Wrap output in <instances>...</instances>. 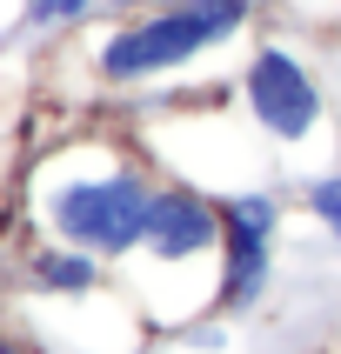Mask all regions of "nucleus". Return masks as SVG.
<instances>
[{
    "instance_id": "nucleus-1",
    "label": "nucleus",
    "mask_w": 341,
    "mask_h": 354,
    "mask_svg": "<svg viewBox=\"0 0 341 354\" xmlns=\"http://www.w3.org/2000/svg\"><path fill=\"white\" fill-rule=\"evenodd\" d=\"M160 187V167L147 160L134 127H74L54 147H40L20 174V221L27 234L80 248V254L120 261L140 248V221Z\"/></svg>"
},
{
    "instance_id": "nucleus-3",
    "label": "nucleus",
    "mask_w": 341,
    "mask_h": 354,
    "mask_svg": "<svg viewBox=\"0 0 341 354\" xmlns=\"http://www.w3.org/2000/svg\"><path fill=\"white\" fill-rule=\"evenodd\" d=\"M228 100L248 120V134L268 147L275 174L301 180V174H315V167H328V160H341L328 74H321V60L295 34L261 27L248 40V54L234 60V74H228Z\"/></svg>"
},
{
    "instance_id": "nucleus-2",
    "label": "nucleus",
    "mask_w": 341,
    "mask_h": 354,
    "mask_svg": "<svg viewBox=\"0 0 341 354\" xmlns=\"http://www.w3.org/2000/svg\"><path fill=\"white\" fill-rule=\"evenodd\" d=\"M261 34V0H160L80 34V67L100 94H160Z\"/></svg>"
},
{
    "instance_id": "nucleus-7",
    "label": "nucleus",
    "mask_w": 341,
    "mask_h": 354,
    "mask_svg": "<svg viewBox=\"0 0 341 354\" xmlns=\"http://www.w3.org/2000/svg\"><path fill=\"white\" fill-rule=\"evenodd\" d=\"M100 20V0H20V40H80Z\"/></svg>"
},
{
    "instance_id": "nucleus-4",
    "label": "nucleus",
    "mask_w": 341,
    "mask_h": 354,
    "mask_svg": "<svg viewBox=\"0 0 341 354\" xmlns=\"http://www.w3.org/2000/svg\"><path fill=\"white\" fill-rule=\"evenodd\" d=\"M221 234H228L221 227V194H208V187H194L181 174H160L154 201H147V221H140V248L114 268L154 335L214 315Z\"/></svg>"
},
{
    "instance_id": "nucleus-11",
    "label": "nucleus",
    "mask_w": 341,
    "mask_h": 354,
    "mask_svg": "<svg viewBox=\"0 0 341 354\" xmlns=\"http://www.w3.org/2000/svg\"><path fill=\"white\" fill-rule=\"evenodd\" d=\"M147 7H160V0H100V20H114V14H147Z\"/></svg>"
},
{
    "instance_id": "nucleus-12",
    "label": "nucleus",
    "mask_w": 341,
    "mask_h": 354,
    "mask_svg": "<svg viewBox=\"0 0 341 354\" xmlns=\"http://www.w3.org/2000/svg\"><path fill=\"white\" fill-rule=\"evenodd\" d=\"M0 40H20V0H0Z\"/></svg>"
},
{
    "instance_id": "nucleus-10",
    "label": "nucleus",
    "mask_w": 341,
    "mask_h": 354,
    "mask_svg": "<svg viewBox=\"0 0 341 354\" xmlns=\"http://www.w3.org/2000/svg\"><path fill=\"white\" fill-rule=\"evenodd\" d=\"M0 354H47V348H40L27 328H7V321H0Z\"/></svg>"
},
{
    "instance_id": "nucleus-5",
    "label": "nucleus",
    "mask_w": 341,
    "mask_h": 354,
    "mask_svg": "<svg viewBox=\"0 0 341 354\" xmlns=\"http://www.w3.org/2000/svg\"><path fill=\"white\" fill-rule=\"evenodd\" d=\"M295 221L288 180H248L221 194V261H214V315L221 321H255L275 295L281 274V234Z\"/></svg>"
},
{
    "instance_id": "nucleus-6",
    "label": "nucleus",
    "mask_w": 341,
    "mask_h": 354,
    "mask_svg": "<svg viewBox=\"0 0 341 354\" xmlns=\"http://www.w3.org/2000/svg\"><path fill=\"white\" fill-rule=\"evenodd\" d=\"M114 268L94 254H80V248H60V241H40L27 234V248H14L7 261V295L14 308H47V301H87L100 288H114Z\"/></svg>"
},
{
    "instance_id": "nucleus-8",
    "label": "nucleus",
    "mask_w": 341,
    "mask_h": 354,
    "mask_svg": "<svg viewBox=\"0 0 341 354\" xmlns=\"http://www.w3.org/2000/svg\"><path fill=\"white\" fill-rule=\"evenodd\" d=\"M295 201H301V214H308V227L341 254V160H328V167H315V174H301L295 180Z\"/></svg>"
},
{
    "instance_id": "nucleus-9",
    "label": "nucleus",
    "mask_w": 341,
    "mask_h": 354,
    "mask_svg": "<svg viewBox=\"0 0 341 354\" xmlns=\"http://www.w3.org/2000/svg\"><path fill=\"white\" fill-rule=\"evenodd\" d=\"M234 321H221V315H201V321H181V328H167V348H181V354H228L234 348Z\"/></svg>"
}]
</instances>
